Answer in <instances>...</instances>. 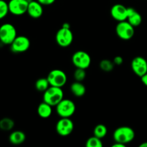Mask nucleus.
Returning a JSON list of instances; mask_svg holds the SVG:
<instances>
[{
  "mask_svg": "<svg viewBox=\"0 0 147 147\" xmlns=\"http://www.w3.org/2000/svg\"><path fill=\"white\" fill-rule=\"evenodd\" d=\"M99 66H100V68L103 71L110 72L113 70V67H114V63L113 61H111L110 60L105 59V60L100 61Z\"/></svg>",
  "mask_w": 147,
  "mask_h": 147,
  "instance_id": "22",
  "label": "nucleus"
},
{
  "mask_svg": "<svg viewBox=\"0 0 147 147\" xmlns=\"http://www.w3.org/2000/svg\"><path fill=\"white\" fill-rule=\"evenodd\" d=\"M37 1H38L42 6H49L53 4L56 0H37Z\"/></svg>",
  "mask_w": 147,
  "mask_h": 147,
  "instance_id": "27",
  "label": "nucleus"
},
{
  "mask_svg": "<svg viewBox=\"0 0 147 147\" xmlns=\"http://www.w3.org/2000/svg\"><path fill=\"white\" fill-rule=\"evenodd\" d=\"M17 36V30L13 24L4 23L0 26V42L2 44L10 45Z\"/></svg>",
  "mask_w": 147,
  "mask_h": 147,
  "instance_id": "3",
  "label": "nucleus"
},
{
  "mask_svg": "<svg viewBox=\"0 0 147 147\" xmlns=\"http://www.w3.org/2000/svg\"><path fill=\"white\" fill-rule=\"evenodd\" d=\"M125 146H126V144H123L122 143H119V142H115V144H113L112 145L113 147H124Z\"/></svg>",
  "mask_w": 147,
  "mask_h": 147,
  "instance_id": "29",
  "label": "nucleus"
},
{
  "mask_svg": "<svg viewBox=\"0 0 147 147\" xmlns=\"http://www.w3.org/2000/svg\"><path fill=\"white\" fill-rule=\"evenodd\" d=\"M9 12L8 3L4 0H0V20L4 19Z\"/></svg>",
  "mask_w": 147,
  "mask_h": 147,
  "instance_id": "24",
  "label": "nucleus"
},
{
  "mask_svg": "<svg viewBox=\"0 0 147 147\" xmlns=\"http://www.w3.org/2000/svg\"><path fill=\"white\" fill-rule=\"evenodd\" d=\"M139 147H147V142L141 144L139 145Z\"/></svg>",
  "mask_w": 147,
  "mask_h": 147,
  "instance_id": "31",
  "label": "nucleus"
},
{
  "mask_svg": "<svg viewBox=\"0 0 147 147\" xmlns=\"http://www.w3.org/2000/svg\"><path fill=\"white\" fill-rule=\"evenodd\" d=\"M131 69L134 73L139 77H142L147 73V60L144 57L137 56L132 60Z\"/></svg>",
  "mask_w": 147,
  "mask_h": 147,
  "instance_id": "12",
  "label": "nucleus"
},
{
  "mask_svg": "<svg viewBox=\"0 0 147 147\" xmlns=\"http://www.w3.org/2000/svg\"><path fill=\"white\" fill-rule=\"evenodd\" d=\"M55 40L57 45L62 47H67L73 41V34L70 28L62 27L56 33Z\"/></svg>",
  "mask_w": 147,
  "mask_h": 147,
  "instance_id": "8",
  "label": "nucleus"
},
{
  "mask_svg": "<svg viewBox=\"0 0 147 147\" xmlns=\"http://www.w3.org/2000/svg\"><path fill=\"white\" fill-rule=\"evenodd\" d=\"M73 129L74 123L70 118H61L56 123V131L61 136H69Z\"/></svg>",
  "mask_w": 147,
  "mask_h": 147,
  "instance_id": "11",
  "label": "nucleus"
},
{
  "mask_svg": "<svg viewBox=\"0 0 147 147\" xmlns=\"http://www.w3.org/2000/svg\"><path fill=\"white\" fill-rule=\"evenodd\" d=\"M76 104L70 99L63 98L56 106V111L61 118H70L76 112Z\"/></svg>",
  "mask_w": 147,
  "mask_h": 147,
  "instance_id": "4",
  "label": "nucleus"
},
{
  "mask_svg": "<svg viewBox=\"0 0 147 147\" xmlns=\"http://www.w3.org/2000/svg\"><path fill=\"white\" fill-rule=\"evenodd\" d=\"M26 139L25 134L22 131H14L10 134L9 140L10 143L14 145H20L24 143Z\"/></svg>",
  "mask_w": 147,
  "mask_h": 147,
  "instance_id": "16",
  "label": "nucleus"
},
{
  "mask_svg": "<svg viewBox=\"0 0 147 147\" xmlns=\"http://www.w3.org/2000/svg\"><path fill=\"white\" fill-rule=\"evenodd\" d=\"M50 86L62 88L67 83V76L64 71L59 69L51 70L47 77Z\"/></svg>",
  "mask_w": 147,
  "mask_h": 147,
  "instance_id": "7",
  "label": "nucleus"
},
{
  "mask_svg": "<svg viewBox=\"0 0 147 147\" xmlns=\"http://www.w3.org/2000/svg\"><path fill=\"white\" fill-rule=\"evenodd\" d=\"M14 122L10 118H3L0 120V129L4 131H11L14 128Z\"/></svg>",
  "mask_w": 147,
  "mask_h": 147,
  "instance_id": "19",
  "label": "nucleus"
},
{
  "mask_svg": "<svg viewBox=\"0 0 147 147\" xmlns=\"http://www.w3.org/2000/svg\"><path fill=\"white\" fill-rule=\"evenodd\" d=\"M30 47V41L26 36H17L10 45L11 52L14 53H22L27 51Z\"/></svg>",
  "mask_w": 147,
  "mask_h": 147,
  "instance_id": "9",
  "label": "nucleus"
},
{
  "mask_svg": "<svg viewBox=\"0 0 147 147\" xmlns=\"http://www.w3.org/2000/svg\"><path fill=\"white\" fill-rule=\"evenodd\" d=\"M63 27H65V28H70V24L68 23H64L62 26Z\"/></svg>",
  "mask_w": 147,
  "mask_h": 147,
  "instance_id": "30",
  "label": "nucleus"
},
{
  "mask_svg": "<svg viewBox=\"0 0 147 147\" xmlns=\"http://www.w3.org/2000/svg\"><path fill=\"white\" fill-rule=\"evenodd\" d=\"M108 133L107 128L103 124H98L95 127L93 130V134L95 136L99 138V139H103L106 136Z\"/></svg>",
  "mask_w": 147,
  "mask_h": 147,
  "instance_id": "21",
  "label": "nucleus"
},
{
  "mask_svg": "<svg viewBox=\"0 0 147 147\" xmlns=\"http://www.w3.org/2000/svg\"><path fill=\"white\" fill-rule=\"evenodd\" d=\"M113 63H114V65H121L123 63V58H122V57H121V56H116V57H114V59H113Z\"/></svg>",
  "mask_w": 147,
  "mask_h": 147,
  "instance_id": "26",
  "label": "nucleus"
},
{
  "mask_svg": "<svg viewBox=\"0 0 147 147\" xmlns=\"http://www.w3.org/2000/svg\"><path fill=\"white\" fill-rule=\"evenodd\" d=\"M63 93L62 88L50 86L43 94V101L52 106H56L63 99Z\"/></svg>",
  "mask_w": 147,
  "mask_h": 147,
  "instance_id": "1",
  "label": "nucleus"
},
{
  "mask_svg": "<svg viewBox=\"0 0 147 147\" xmlns=\"http://www.w3.org/2000/svg\"><path fill=\"white\" fill-rule=\"evenodd\" d=\"M50 86L48 80L47 78H39L35 83V88L37 90L44 93L47 88Z\"/></svg>",
  "mask_w": 147,
  "mask_h": 147,
  "instance_id": "20",
  "label": "nucleus"
},
{
  "mask_svg": "<svg viewBox=\"0 0 147 147\" xmlns=\"http://www.w3.org/2000/svg\"><path fill=\"white\" fill-rule=\"evenodd\" d=\"M72 63L76 66V68L86 70L91 64V57L86 52L83 50H78L72 56Z\"/></svg>",
  "mask_w": 147,
  "mask_h": 147,
  "instance_id": "6",
  "label": "nucleus"
},
{
  "mask_svg": "<svg viewBox=\"0 0 147 147\" xmlns=\"http://www.w3.org/2000/svg\"><path fill=\"white\" fill-rule=\"evenodd\" d=\"M86 146L87 147H102L103 143L101 142V139H99V138L93 136L88 139Z\"/></svg>",
  "mask_w": 147,
  "mask_h": 147,
  "instance_id": "23",
  "label": "nucleus"
},
{
  "mask_svg": "<svg viewBox=\"0 0 147 147\" xmlns=\"http://www.w3.org/2000/svg\"><path fill=\"white\" fill-rule=\"evenodd\" d=\"M111 15L118 22L125 21L127 20V7L121 4H116L111 9Z\"/></svg>",
  "mask_w": 147,
  "mask_h": 147,
  "instance_id": "13",
  "label": "nucleus"
},
{
  "mask_svg": "<svg viewBox=\"0 0 147 147\" xmlns=\"http://www.w3.org/2000/svg\"><path fill=\"white\" fill-rule=\"evenodd\" d=\"M141 80H142V83H143L144 86H147V73H146V74L144 75L143 76H142V77H141Z\"/></svg>",
  "mask_w": 147,
  "mask_h": 147,
  "instance_id": "28",
  "label": "nucleus"
},
{
  "mask_svg": "<svg viewBox=\"0 0 147 147\" xmlns=\"http://www.w3.org/2000/svg\"><path fill=\"white\" fill-rule=\"evenodd\" d=\"M70 91L76 97H82L86 92V86L80 81H76L70 86Z\"/></svg>",
  "mask_w": 147,
  "mask_h": 147,
  "instance_id": "18",
  "label": "nucleus"
},
{
  "mask_svg": "<svg viewBox=\"0 0 147 147\" xmlns=\"http://www.w3.org/2000/svg\"><path fill=\"white\" fill-rule=\"evenodd\" d=\"M73 76H74V78L76 81L82 82L86 77V70L82 68H76Z\"/></svg>",
  "mask_w": 147,
  "mask_h": 147,
  "instance_id": "25",
  "label": "nucleus"
},
{
  "mask_svg": "<svg viewBox=\"0 0 147 147\" xmlns=\"http://www.w3.org/2000/svg\"><path fill=\"white\" fill-rule=\"evenodd\" d=\"M127 20L134 27H138L142 22V17L135 9L132 7L127 8Z\"/></svg>",
  "mask_w": 147,
  "mask_h": 147,
  "instance_id": "15",
  "label": "nucleus"
},
{
  "mask_svg": "<svg viewBox=\"0 0 147 147\" xmlns=\"http://www.w3.org/2000/svg\"><path fill=\"white\" fill-rule=\"evenodd\" d=\"M28 4L27 0H9L8 2L9 11L14 15H22L27 13Z\"/></svg>",
  "mask_w": 147,
  "mask_h": 147,
  "instance_id": "10",
  "label": "nucleus"
},
{
  "mask_svg": "<svg viewBox=\"0 0 147 147\" xmlns=\"http://www.w3.org/2000/svg\"><path fill=\"white\" fill-rule=\"evenodd\" d=\"M113 137L116 142L126 145V144L130 143L134 139L135 132L129 126H121L114 131Z\"/></svg>",
  "mask_w": 147,
  "mask_h": 147,
  "instance_id": "2",
  "label": "nucleus"
},
{
  "mask_svg": "<svg viewBox=\"0 0 147 147\" xmlns=\"http://www.w3.org/2000/svg\"><path fill=\"white\" fill-rule=\"evenodd\" d=\"M27 13L32 18H40L43 14L42 5L38 1H34V0H32V1L29 2Z\"/></svg>",
  "mask_w": 147,
  "mask_h": 147,
  "instance_id": "14",
  "label": "nucleus"
},
{
  "mask_svg": "<svg viewBox=\"0 0 147 147\" xmlns=\"http://www.w3.org/2000/svg\"><path fill=\"white\" fill-rule=\"evenodd\" d=\"M53 106H50L48 103L43 101L42 103H40L37 108V114L40 116V117L42 119H47L50 117L53 113Z\"/></svg>",
  "mask_w": 147,
  "mask_h": 147,
  "instance_id": "17",
  "label": "nucleus"
},
{
  "mask_svg": "<svg viewBox=\"0 0 147 147\" xmlns=\"http://www.w3.org/2000/svg\"><path fill=\"white\" fill-rule=\"evenodd\" d=\"M134 27L127 20L119 22L116 27V32L118 37L123 40H129L134 35Z\"/></svg>",
  "mask_w": 147,
  "mask_h": 147,
  "instance_id": "5",
  "label": "nucleus"
}]
</instances>
